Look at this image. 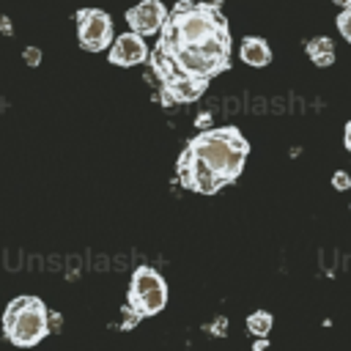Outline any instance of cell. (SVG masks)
<instances>
[{
    "label": "cell",
    "instance_id": "obj_13",
    "mask_svg": "<svg viewBox=\"0 0 351 351\" xmlns=\"http://www.w3.org/2000/svg\"><path fill=\"white\" fill-rule=\"evenodd\" d=\"M335 25H337L340 36H343V38L351 44V8H340V14H337Z\"/></svg>",
    "mask_w": 351,
    "mask_h": 351
},
{
    "label": "cell",
    "instance_id": "obj_18",
    "mask_svg": "<svg viewBox=\"0 0 351 351\" xmlns=\"http://www.w3.org/2000/svg\"><path fill=\"white\" fill-rule=\"evenodd\" d=\"M332 3L340 5V8H348V5H351V0H332Z\"/></svg>",
    "mask_w": 351,
    "mask_h": 351
},
{
    "label": "cell",
    "instance_id": "obj_4",
    "mask_svg": "<svg viewBox=\"0 0 351 351\" xmlns=\"http://www.w3.org/2000/svg\"><path fill=\"white\" fill-rule=\"evenodd\" d=\"M74 19H77V38H80L82 49H88V52L110 49V44L115 41V33H112V19H110L107 11L80 8Z\"/></svg>",
    "mask_w": 351,
    "mask_h": 351
},
{
    "label": "cell",
    "instance_id": "obj_14",
    "mask_svg": "<svg viewBox=\"0 0 351 351\" xmlns=\"http://www.w3.org/2000/svg\"><path fill=\"white\" fill-rule=\"evenodd\" d=\"M22 60H25V66H33L36 69L41 63V49L38 47H25L22 49Z\"/></svg>",
    "mask_w": 351,
    "mask_h": 351
},
{
    "label": "cell",
    "instance_id": "obj_16",
    "mask_svg": "<svg viewBox=\"0 0 351 351\" xmlns=\"http://www.w3.org/2000/svg\"><path fill=\"white\" fill-rule=\"evenodd\" d=\"M0 33H3V36H11V33H14V25H11V19H8L5 14H0Z\"/></svg>",
    "mask_w": 351,
    "mask_h": 351
},
{
    "label": "cell",
    "instance_id": "obj_2",
    "mask_svg": "<svg viewBox=\"0 0 351 351\" xmlns=\"http://www.w3.org/2000/svg\"><path fill=\"white\" fill-rule=\"evenodd\" d=\"M225 30H230V27L219 11V3L178 0L167 14V22H165L159 38L170 41V44H203Z\"/></svg>",
    "mask_w": 351,
    "mask_h": 351
},
{
    "label": "cell",
    "instance_id": "obj_9",
    "mask_svg": "<svg viewBox=\"0 0 351 351\" xmlns=\"http://www.w3.org/2000/svg\"><path fill=\"white\" fill-rule=\"evenodd\" d=\"M239 58H241L247 66H252V69H263V66L271 63V47H269V41L261 38V36H247V38L239 44Z\"/></svg>",
    "mask_w": 351,
    "mask_h": 351
},
{
    "label": "cell",
    "instance_id": "obj_19",
    "mask_svg": "<svg viewBox=\"0 0 351 351\" xmlns=\"http://www.w3.org/2000/svg\"><path fill=\"white\" fill-rule=\"evenodd\" d=\"M348 8H351V5H348Z\"/></svg>",
    "mask_w": 351,
    "mask_h": 351
},
{
    "label": "cell",
    "instance_id": "obj_6",
    "mask_svg": "<svg viewBox=\"0 0 351 351\" xmlns=\"http://www.w3.org/2000/svg\"><path fill=\"white\" fill-rule=\"evenodd\" d=\"M107 58L112 66H121V69H129V66H140L151 58V47L145 44V36L129 30V33H121L115 36V41L110 44L107 49Z\"/></svg>",
    "mask_w": 351,
    "mask_h": 351
},
{
    "label": "cell",
    "instance_id": "obj_8",
    "mask_svg": "<svg viewBox=\"0 0 351 351\" xmlns=\"http://www.w3.org/2000/svg\"><path fill=\"white\" fill-rule=\"evenodd\" d=\"M206 88H208L206 80L173 74L170 80L159 82V96H162L165 104H189V101H197L206 93Z\"/></svg>",
    "mask_w": 351,
    "mask_h": 351
},
{
    "label": "cell",
    "instance_id": "obj_3",
    "mask_svg": "<svg viewBox=\"0 0 351 351\" xmlns=\"http://www.w3.org/2000/svg\"><path fill=\"white\" fill-rule=\"evenodd\" d=\"M52 332L49 326V310L38 296H16L8 302L3 313V335L19 346V348H33L38 346L47 335Z\"/></svg>",
    "mask_w": 351,
    "mask_h": 351
},
{
    "label": "cell",
    "instance_id": "obj_7",
    "mask_svg": "<svg viewBox=\"0 0 351 351\" xmlns=\"http://www.w3.org/2000/svg\"><path fill=\"white\" fill-rule=\"evenodd\" d=\"M167 14L170 11L159 0H143L126 11V25H129V30H134L140 36H156V33H162Z\"/></svg>",
    "mask_w": 351,
    "mask_h": 351
},
{
    "label": "cell",
    "instance_id": "obj_10",
    "mask_svg": "<svg viewBox=\"0 0 351 351\" xmlns=\"http://www.w3.org/2000/svg\"><path fill=\"white\" fill-rule=\"evenodd\" d=\"M165 285H167V282H165V277H162L154 266H137V269H134V274H132V280H129V293H126V299H134V296L151 293V291L165 288Z\"/></svg>",
    "mask_w": 351,
    "mask_h": 351
},
{
    "label": "cell",
    "instance_id": "obj_1",
    "mask_svg": "<svg viewBox=\"0 0 351 351\" xmlns=\"http://www.w3.org/2000/svg\"><path fill=\"white\" fill-rule=\"evenodd\" d=\"M186 148L200 156L225 184H233L250 156V143L236 126H219V129H200Z\"/></svg>",
    "mask_w": 351,
    "mask_h": 351
},
{
    "label": "cell",
    "instance_id": "obj_11",
    "mask_svg": "<svg viewBox=\"0 0 351 351\" xmlns=\"http://www.w3.org/2000/svg\"><path fill=\"white\" fill-rule=\"evenodd\" d=\"M307 58L318 66V69H326L335 63V41L329 36H315L307 41Z\"/></svg>",
    "mask_w": 351,
    "mask_h": 351
},
{
    "label": "cell",
    "instance_id": "obj_17",
    "mask_svg": "<svg viewBox=\"0 0 351 351\" xmlns=\"http://www.w3.org/2000/svg\"><path fill=\"white\" fill-rule=\"evenodd\" d=\"M343 145H346V151L351 154V121L343 126Z\"/></svg>",
    "mask_w": 351,
    "mask_h": 351
},
{
    "label": "cell",
    "instance_id": "obj_15",
    "mask_svg": "<svg viewBox=\"0 0 351 351\" xmlns=\"http://www.w3.org/2000/svg\"><path fill=\"white\" fill-rule=\"evenodd\" d=\"M332 186H335V189H340V192L351 189V176H348L346 170H337V173H332Z\"/></svg>",
    "mask_w": 351,
    "mask_h": 351
},
{
    "label": "cell",
    "instance_id": "obj_5",
    "mask_svg": "<svg viewBox=\"0 0 351 351\" xmlns=\"http://www.w3.org/2000/svg\"><path fill=\"white\" fill-rule=\"evenodd\" d=\"M176 173H178V184L189 192H197V195H217L225 186V181L200 156H195L189 148L181 151V156L176 162Z\"/></svg>",
    "mask_w": 351,
    "mask_h": 351
},
{
    "label": "cell",
    "instance_id": "obj_12",
    "mask_svg": "<svg viewBox=\"0 0 351 351\" xmlns=\"http://www.w3.org/2000/svg\"><path fill=\"white\" fill-rule=\"evenodd\" d=\"M271 326H274V318L269 310H255L247 315V332L252 337H266L271 332Z\"/></svg>",
    "mask_w": 351,
    "mask_h": 351
}]
</instances>
